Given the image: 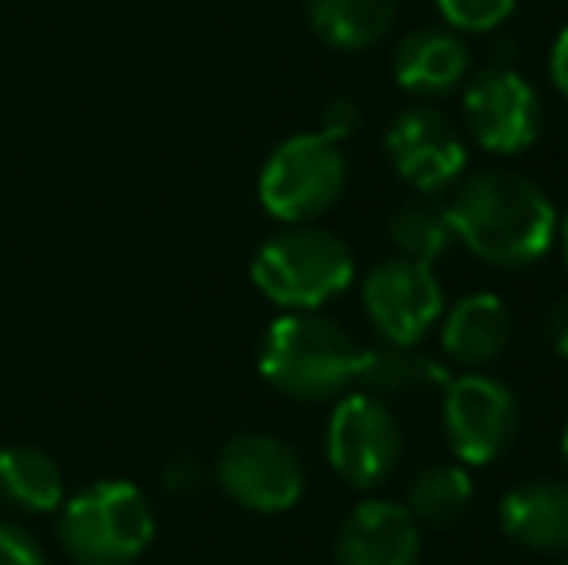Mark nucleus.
Segmentation results:
<instances>
[{
	"label": "nucleus",
	"mask_w": 568,
	"mask_h": 565,
	"mask_svg": "<svg viewBox=\"0 0 568 565\" xmlns=\"http://www.w3.org/2000/svg\"><path fill=\"white\" fill-rule=\"evenodd\" d=\"M453 236L491 268H530L557 244V210L534 179L487 167L445 202Z\"/></svg>",
	"instance_id": "1"
},
{
	"label": "nucleus",
	"mask_w": 568,
	"mask_h": 565,
	"mask_svg": "<svg viewBox=\"0 0 568 565\" xmlns=\"http://www.w3.org/2000/svg\"><path fill=\"white\" fill-rule=\"evenodd\" d=\"M364 345L317 310H286L260 341V372L275 392L302 403L337 400L359 380Z\"/></svg>",
	"instance_id": "2"
},
{
	"label": "nucleus",
	"mask_w": 568,
	"mask_h": 565,
	"mask_svg": "<svg viewBox=\"0 0 568 565\" xmlns=\"http://www.w3.org/2000/svg\"><path fill=\"white\" fill-rule=\"evenodd\" d=\"M356 280V256L337 233L314 225H286L260 244L252 283L283 310H322Z\"/></svg>",
	"instance_id": "3"
},
{
	"label": "nucleus",
	"mask_w": 568,
	"mask_h": 565,
	"mask_svg": "<svg viewBox=\"0 0 568 565\" xmlns=\"http://www.w3.org/2000/svg\"><path fill=\"white\" fill-rule=\"evenodd\" d=\"M59 512V538L78 565H132L155 543V507L140 484H85Z\"/></svg>",
	"instance_id": "4"
},
{
	"label": "nucleus",
	"mask_w": 568,
	"mask_h": 565,
	"mask_svg": "<svg viewBox=\"0 0 568 565\" xmlns=\"http://www.w3.org/2000/svg\"><path fill=\"white\" fill-rule=\"evenodd\" d=\"M348 186L344 148L322 132H298L267 155L260 171V205L283 225H306L329 213Z\"/></svg>",
	"instance_id": "5"
},
{
	"label": "nucleus",
	"mask_w": 568,
	"mask_h": 565,
	"mask_svg": "<svg viewBox=\"0 0 568 565\" xmlns=\"http://www.w3.org/2000/svg\"><path fill=\"white\" fill-rule=\"evenodd\" d=\"M329 468L352 488H375L403 461V426L390 415L387 400L372 392L341 395L325 426Z\"/></svg>",
	"instance_id": "6"
},
{
	"label": "nucleus",
	"mask_w": 568,
	"mask_h": 565,
	"mask_svg": "<svg viewBox=\"0 0 568 565\" xmlns=\"http://www.w3.org/2000/svg\"><path fill=\"white\" fill-rule=\"evenodd\" d=\"M541 98L515 67H484L464 82V129L491 155H523L541 137Z\"/></svg>",
	"instance_id": "7"
},
{
	"label": "nucleus",
	"mask_w": 568,
	"mask_h": 565,
	"mask_svg": "<svg viewBox=\"0 0 568 565\" xmlns=\"http://www.w3.org/2000/svg\"><path fill=\"white\" fill-rule=\"evenodd\" d=\"M442 423L453 453L464 465H491L510 450L523 407L510 384L487 372H468L442 387Z\"/></svg>",
	"instance_id": "8"
},
{
	"label": "nucleus",
	"mask_w": 568,
	"mask_h": 565,
	"mask_svg": "<svg viewBox=\"0 0 568 565\" xmlns=\"http://www.w3.org/2000/svg\"><path fill=\"white\" fill-rule=\"evenodd\" d=\"M359 299H364V314L372 330L390 345H422V337L445 314V291L434 268L406 256L379 260L364 275Z\"/></svg>",
	"instance_id": "9"
},
{
	"label": "nucleus",
	"mask_w": 568,
	"mask_h": 565,
	"mask_svg": "<svg viewBox=\"0 0 568 565\" xmlns=\"http://www.w3.org/2000/svg\"><path fill=\"white\" fill-rule=\"evenodd\" d=\"M217 481L240 507L255 515L291 512L306 492V468L298 453L275 434H236L217 457Z\"/></svg>",
	"instance_id": "10"
},
{
	"label": "nucleus",
	"mask_w": 568,
	"mask_h": 565,
	"mask_svg": "<svg viewBox=\"0 0 568 565\" xmlns=\"http://www.w3.org/2000/svg\"><path fill=\"white\" fill-rule=\"evenodd\" d=\"M383 148H387L398 179L414 194H445L453 182H460L464 167H468V148H464L460 132L434 105H414L398 113L390 121Z\"/></svg>",
	"instance_id": "11"
},
{
	"label": "nucleus",
	"mask_w": 568,
	"mask_h": 565,
	"mask_svg": "<svg viewBox=\"0 0 568 565\" xmlns=\"http://www.w3.org/2000/svg\"><path fill=\"white\" fill-rule=\"evenodd\" d=\"M422 527L406 504L364 500L337 531V565H418Z\"/></svg>",
	"instance_id": "12"
},
{
	"label": "nucleus",
	"mask_w": 568,
	"mask_h": 565,
	"mask_svg": "<svg viewBox=\"0 0 568 565\" xmlns=\"http://www.w3.org/2000/svg\"><path fill=\"white\" fill-rule=\"evenodd\" d=\"M390 74L414 98H445L471 74V51L453 28H414L390 54Z\"/></svg>",
	"instance_id": "13"
},
{
	"label": "nucleus",
	"mask_w": 568,
	"mask_h": 565,
	"mask_svg": "<svg viewBox=\"0 0 568 565\" xmlns=\"http://www.w3.org/2000/svg\"><path fill=\"white\" fill-rule=\"evenodd\" d=\"M499 527L510 543L534 554L568 551V481L538 476L510 488L499 504Z\"/></svg>",
	"instance_id": "14"
},
{
	"label": "nucleus",
	"mask_w": 568,
	"mask_h": 565,
	"mask_svg": "<svg viewBox=\"0 0 568 565\" xmlns=\"http://www.w3.org/2000/svg\"><path fill=\"white\" fill-rule=\"evenodd\" d=\"M510 325L515 322L499 294L471 291L442 314V349L464 369H484L510 345Z\"/></svg>",
	"instance_id": "15"
},
{
	"label": "nucleus",
	"mask_w": 568,
	"mask_h": 565,
	"mask_svg": "<svg viewBox=\"0 0 568 565\" xmlns=\"http://www.w3.org/2000/svg\"><path fill=\"white\" fill-rule=\"evenodd\" d=\"M0 500L16 512H59L67 500V476L39 445H8L0 450Z\"/></svg>",
	"instance_id": "16"
},
{
	"label": "nucleus",
	"mask_w": 568,
	"mask_h": 565,
	"mask_svg": "<svg viewBox=\"0 0 568 565\" xmlns=\"http://www.w3.org/2000/svg\"><path fill=\"white\" fill-rule=\"evenodd\" d=\"M310 28L337 51H367L395 28L398 0H306Z\"/></svg>",
	"instance_id": "17"
},
{
	"label": "nucleus",
	"mask_w": 568,
	"mask_h": 565,
	"mask_svg": "<svg viewBox=\"0 0 568 565\" xmlns=\"http://www.w3.org/2000/svg\"><path fill=\"white\" fill-rule=\"evenodd\" d=\"M364 392L379 395H414L426 392V387H445L449 384V372H445L442 361L426 356L418 345H390V341H379V345H364V364H359V380Z\"/></svg>",
	"instance_id": "18"
},
{
	"label": "nucleus",
	"mask_w": 568,
	"mask_h": 565,
	"mask_svg": "<svg viewBox=\"0 0 568 565\" xmlns=\"http://www.w3.org/2000/svg\"><path fill=\"white\" fill-rule=\"evenodd\" d=\"M387 236L398 249V256L418 260V264H429V268H434L456 241L449 210H445V202H437V198H429V194H418L398 205L387 221Z\"/></svg>",
	"instance_id": "19"
},
{
	"label": "nucleus",
	"mask_w": 568,
	"mask_h": 565,
	"mask_svg": "<svg viewBox=\"0 0 568 565\" xmlns=\"http://www.w3.org/2000/svg\"><path fill=\"white\" fill-rule=\"evenodd\" d=\"M476 484L464 465H429L406 488V512L418 527H453L468 515Z\"/></svg>",
	"instance_id": "20"
},
{
	"label": "nucleus",
	"mask_w": 568,
	"mask_h": 565,
	"mask_svg": "<svg viewBox=\"0 0 568 565\" xmlns=\"http://www.w3.org/2000/svg\"><path fill=\"white\" fill-rule=\"evenodd\" d=\"M518 0H437L445 28L456 36H487V31L503 28L515 16Z\"/></svg>",
	"instance_id": "21"
},
{
	"label": "nucleus",
	"mask_w": 568,
	"mask_h": 565,
	"mask_svg": "<svg viewBox=\"0 0 568 565\" xmlns=\"http://www.w3.org/2000/svg\"><path fill=\"white\" fill-rule=\"evenodd\" d=\"M0 565H47V554L23 527L0 519Z\"/></svg>",
	"instance_id": "22"
},
{
	"label": "nucleus",
	"mask_w": 568,
	"mask_h": 565,
	"mask_svg": "<svg viewBox=\"0 0 568 565\" xmlns=\"http://www.w3.org/2000/svg\"><path fill=\"white\" fill-rule=\"evenodd\" d=\"M359 124H364V113H359V105L352 98H333L325 101L322 109V137H329L333 143H344L352 140L359 132Z\"/></svg>",
	"instance_id": "23"
},
{
	"label": "nucleus",
	"mask_w": 568,
	"mask_h": 565,
	"mask_svg": "<svg viewBox=\"0 0 568 565\" xmlns=\"http://www.w3.org/2000/svg\"><path fill=\"white\" fill-rule=\"evenodd\" d=\"M541 333H546V345L554 349L561 361H568V294H561V299L546 310Z\"/></svg>",
	"instance_id": "24"
},
{
	"label": "nucleus",
	"mask_w": 568,
	"mask_h": 565,
	"mask_svg": "<svg viewBox=\"0 0 568 565\" xmlns=\"http://www.w3.org/2000/svg\"><path fill=\"white\" fill-rule=\"evenodd\" d=\"M549 78H554L557 93L568 98V23L561 28V36L554 39V51H549Z\"/></svg>",
	"instance_id": "25"
},
{
	"label": "nucleus",
	"mask_w": 568,
	"mask_h": 565,
	"mask_svg": "<svg viewBox=\"0 0 568 565\" xmlns=\"http://www.w3.org/2000/svg\"><path fill=\"white\" fill-rule=\"evenodd\" d=\"M197 484H202V465L190 457H179L171 465V473H166V488L171 492H194Z\"/></svg>",
	"instance_id": "26"
},
{
	"label": "nucleus",
	"mask_w": 568,
	"mask_h": 565,
	"mask_svg": "<svg viewBox=\"0 0 568 565\" xmlns=\"http://www.w3.org/2000/svg\"><path fill=\"white\" fill-rule=\"evenodd\" d=\"M557 241H561V252H565V268H568V213L557 221Z\"/></svg>",
	"instance_id": "27"
},
{
	"label": "nucleus",
	"mask_w": 568,
	"mask_h": 565,
	"mask_svg": "<svg viewBox=\"0 0 568 565\" xmlns=\"http://www.w3.org/2000/svg\"><path fill=\"white\" fill-rule=\"evenodd\" d=\"M561 453H565V465H568V426H565V437H561Z\"/></svg>",
	"instance_id": "28"
},
{
	"label": "nucleus",
	"mask_w": 568,
	"mask_h": 565,
	"mask_svg": "<svg viewBox=\"0 0 568 565\" xmlns=\"http://www.w3.org/2000/svg\"><path fill=\"white\" fill-rule=\"evenodd\" d=\"M557 565H568V562H557Z\"/></svg>",
	"instance_id": "29"
}]
</instances>
